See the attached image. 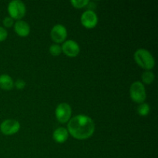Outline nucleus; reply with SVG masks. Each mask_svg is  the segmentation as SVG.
Wrapping results in <instances>:
<instances>
[{
	"instance_id": "19",
	"label": "nucleus",
	"mask_w": 158,
	"mask_h": 158,
	"mask_svg": "<svg viewBox=\"0 0 158 158\" xmlns=\"http://www.w3.org/2000/svg\"><path fill=\"white\" fill-rule=\"evenodd\" d=\"M2 23L4 26H6V27H11V26H12V25L14 23L13 19L11 17H6L4 19V20H3Z\"/></svg>"
},
{
	"instance_id": "3",
	"label": "nucleus",
	"mask_w": 158,
	"mask_h": 158,
	"mask_svg": "<svg viewBox=\"0 0 158 158\" xmlns=\"http://www.w3.org/2000/svg\"><path fill=\"white\" fill-rule=\"evenodd\" d=\"M26 9L24 3L19 0H13L8 6V12L11 18L13 19L20 20L26 15Z\"/></svg>"
},
{
	"instance_id": "5",
	"label": "nucleus",
	"mask_w": 158,
	"mask_h": 158,
	"mask_svg": "<svg viewBox=\"0 0 158 158\" xmlns=\"http://www.w3.org/2000/svg\"><path fill=\"white\" fill-rule=\"evenodd\" d=\"M55 114L57 120L60 123H65L70 119L72 115V108L66 103H60L56 108Z\"/></svg>"
},
{
	"instance_id": "6",
	"label": "nucleus",
	"mask_w": 158,
	"mask_h": 158,
	"mask_svg": "<svg viewBox=\"0 0 158 158\" xmlns=\"http://www.w3.org/2000/svg\"><path fill=\"white\" fill-rule=\"evenodd\" d=\"M20 123L15 120H6L0 125V131L5 135H12L19 131Z\"/></svg>"
},
{
	"instance_id": "15",
	"label": "nucleus",
	"mask_w": 158,
	"mask_h": 158,
	"mask_svg": "<svg viewBox=\"0 0 158 158\" xmlns=\"http://www.w3.org/2000/svg\"><path fill=\"white\" fill-rule=\"evenodd\" d=\"M89 2L88 0H78V1L77 0H72L70 2L71 4L76 9H82V8L86 7L89 4Z\"/></svg>"
},
{
	"instance_id": "7",
	"label": "nucleus",
	"mask_w": 158,
	"mask_h": 158,
	"mask_svg": "<svg viewBox=\"0 0 158 158\" xmlns=\"http://www.w3.org/2000/svg\"><path fill=\"white\" fill-rule=\"evenodd\" d=\"M82 25L86 29H93L98 23V18L93 10H87L83 12L80 18Z\"/></svg>"
},
{
	"instance_id": "11",
	"label": "nucleus",
	"mask_w": 158,
	"mask_h": 158,
	"mask_svg": "<svg viewBox=\"0 0 158 158\" xmlns=\"http://www.w3.org/2000/svg\"><path fill=\"white\" fill-rule=\"evenodd\" d=\"M69 137L68 131L64 127H58L54 131L52 137L54 140L59 143H63L66 141Z\"/></svg>"
},
{
	"instance_id": "10",
	"label": "nucleus",
	"mask_w": 158,
	"mask_h": 158,
	"mask_svg": "<svg viewBox=\"0 0 158 158\" xmlns=\"http://www.w3.org/2000/svg\"><path fill=\"white\" fill-rule=\"evenodd\" d=\"M14 30L19 36L26 37L30 32V27L26 22L19 20L14 24Z\"/></svg>"
},
{
	"instance_id": "16",
	"label": "nucleus",
	"mask_w": 158,
	"mask_h": 158,
	"mask_svg": "<svg viewBox=\"0 0 158 158\" xmlns=\"http://www.w3.org/2000/svg\"><path fill=\"white\" fill-rule=\"evenodd\" d=\"M62 52L61 46L58 44H53L49 47V52L53 56H57L60 55Z\"/></svg>"
},
{
	"instance_id": "13",
	"label": "nucleus",
	"mask_w": 158,
	"mask_h": 158,
	"mask_svg": "<svg viewBox=\"0 0 158 158\" xmlns=\"http://www.w3.org/2000/svg\"><path fill=\"white\" fill-rule=\"evenodd\" d=\"M154 74L151 71L148 70L142 74V80L146 84H151L154 80Z\"/></svg>"
},
{
	"instance_id": "4",
	"label": "nucleus",
	"mask_w": 158,
	"mask_h": 158,
	"mask_svg": "<svg viewBox=\"0 0 158 158\" xmlns=\"http://www.w3.org/2000/svg\"><path fill=\"white\" fill-rule=\"evenodd\" d=\"M130 95L133 101L137 103H143L146 100V89L143 83L137 81L132 83L130 89Z\"/></svg>"
},
{
	"instance_id": "2",
	"label": "nucleus",
	"mask_w": 158,
	"mask_h": 158,
	"mask_svg": "<svg viewBox=\"0 0 158 158\" xmlns=\"http://www.w3.org/2000/svg\"><path fill=\"white\" fill-rule=\"evenodd\" d=\"M134 60L138 66L144 69H152L155 66L154 56L149 51L144 49H139L134 53Z\"/></svg>"
},
{
	"instance_id": "1",
	"label": "nucleus",
	"mask_w": 158,
	"mask_h": 158,
	"mask_svg": "<svg viewBox=\"0 0 158 158\" xmlns=\"http://www.w3.org/2000/svg\"><path fill=\"white\" fill-rule=\"evenodd\" d=\"M68 133L77 140L88 139L94 134L95 124L89 117L83 114L75 116L69 121Z\"/></svg>"
},
{
	"instance_id": "17",
	"label": "nucleus",
	"mask_w": 158,
	"mask_h": 158,
	"mask_svg": "<svg viewBox=\"0 0 158 158\" xmlns=\"http://www.w3.org/2000/svg\"><path fill=\"white\" fill-rule=\"evenodd\" d=\"M14 86L17 88L18 89H24L26 86V82L23 80H17L16 82L14 83Z\"/></svg>"
},
{
	"instance_id": "18",
	"label": "nucleus",
	"mask_w": 158,
	"mask_h": 158,
	"mask_svg": "<svg viewBox=\"0 0 158 158\" xmlns=\"http://www.w3.org/2000/svg\"><path fill=\"white\" fill-rule=\"evenodd\" d=\"M8 36V32L6 29L0 26V42H2L6 40Z\"/></svg>"
},
{
	"instance_id": "14",
	"label": "nucleus",
	"mask_w": 158,
	"mask_h": 158,
	"mask_svg": "<svg viewBox=\"0 0 158 158\" xmlns=\"http://www.w3.org/2000/svg\"><path fill=\"white\" fill-rule=\"evenodd\" d=\"M151 110L150 106L148 103H141L140 106L137 107V114L139 115L142 116V117H145V116L148 115Z\"/></svg>"
},
{
	"instance_id": "8",
	"label": "nucleus",
	"mask_w": 158,
	"mask_h": 158,
	"mask_svg": "<svg viewBox=\"0 0 158 158\" xmlns=\"http://www.w3.org/2000/svg\"><path fill=\"white\" fill-rule=\"evenodd\" d=\"M51 39L56 43H63L67 36V31L65 26L61 24H56L52 27L50 32Z\"/></svg>"
},
{
	"instance_id": "12",
	"label": "nucleus",
	"mask_w": 158,
	"mask_h": 158,
	"mask_svg": "<svg viewBox=\"0 0 158 158\" xmlns=\"http://www.w3.org/2000/svg\"><path fill=\"white\" fill-rule=\"evenodd\" d=\"M14 82L12 77L7 74L0 75V88L5 90H10L13 88Z\"/></svg>"
},
{
	"instance_id": "9",
	"label": "nucleus",
	"mask_w": 158,
	"mask_h": 158,
	"mask_svg": "<svg viewBox=\"0 0 158 158\" xmlns=\"http://www.w3.org/2000/svg\"><path fill=\"white\" fill-rule=\"evenodd\" d=\"M62 51L69 57H76L80 53V46L74 40H67L63 43Z\"/></svg>"
}]
</instances>
